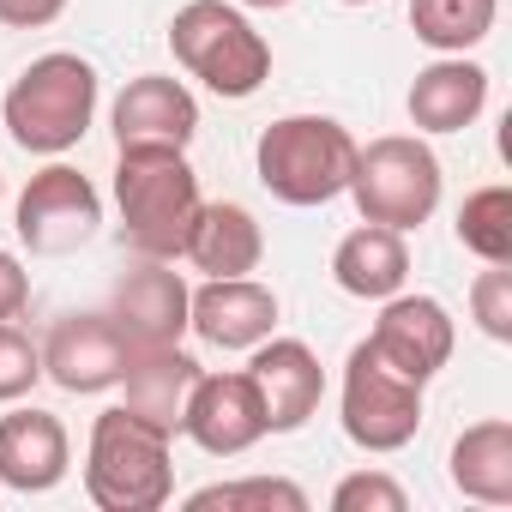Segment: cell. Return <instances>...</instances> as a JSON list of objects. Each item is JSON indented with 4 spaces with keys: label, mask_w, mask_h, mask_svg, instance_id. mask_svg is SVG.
<instances>
[{
    "label": "cell",
    "mask_w": 512,
    "mask_h": 512,
    "mask_svg": "<svg viewBox=\"0 0 512 512\" xmlns=\"http://www.w3.org/2000/svg\"><path fill=\"white\" fill-rule=\"evenodd\" d=\"M97 67L73 49H55V55H37L0 97V121H7L13 145L31 151V157H61L73 151L91 121H97Z\"/></svg>",
    "instance_id": "1"
},
{
    "label": "cell",
    "mask_w": 512,
    "mask_h": 512,
    "mask_svg": "<svg viewBox=\"0 0 512 512\" xmlns=\"http://www.w3.org/2000/svg\"><path fill=\"white\" fill-rule=\"evenodd\" d=\"M199 205L205 199H199V175L187 151H121L115 157L121 241L139 260H181Z\"/></svg>",
    "instance_id": "2"
},
{
    "label": "cell",
    "mask_w": 512,
    "mask_h": 512,
    "mask_svg": "<svg viewBox=\"0 0 512 512\" xmlns=\"http://www.w3.org/2000/svg\"><path fill=\"white\" fill-rule=\"evenodd\" d=\"M169 440L157 422L133 416L127 404L103 410L91 422V446H85V494L97 512H157L175 494V464H169Z\"/></svg>",
    "instance_id": "3"
},
{
    "label": "cell",
    "mask_w": 512,
    "mask_h": 512,
    "mask_svg": "<svg viewBox=\"0 0 512 512\" xmlns=\"http://www.w3.org/2000/svg\"><path fill=\"white\" fill-rule=\"evenodd\" d=\"M169 49L187 79H199L211 97H253L272 79V43L253 31V19L235 0H187L169 19Z\"/></svg>",
    "instance_id": "4"
},
{
    "label": "cell",
    "mask_w": 512,
    "mask_h": 512,
    "mask_svg": "<svg viewBox=\"0 0 512 512\" xmlns=\"http://www.w3.org/2000/svg\"><path fill=\"white\" fill-rule=\"evenodd\" d=\"M356 139L332 115H284L253 145V175L278 205H332L350 187Z\"/></svg>",
    "instance_id": "5"
},
{
    "label": "cell",
    "mask_w": 512,
    "mask_h": 512,
    "mask_svg": "<svg viewBox=\"0 0 512 512\" xmlns=\"http://www.w3.org/2000/svg\"><path fill=\"white\" fill-rule=\"evenodd\" d=\"M440 157L422 133H386L356 145V169H350V199L362 211V223H386L398 235L422 229L440 211Z\"/></svg>",
    "instance_id": "6"
},
{
    "label": "cell",
    "mask_w": 512,
    "mask_h": 512,
    "mask_svg": "<svg viewBox=\"0 0 512 512\" xmlns=\"http://www.w3.org/2000/svg\"><path fill=\"white\" fill-rule=\"evenodd\" d=\"M338 416L350 446L362 452H404L422 434V386L404 380L398 368H386L368 338L350 350L344 362V392H338Z\"/></svg>",
    "instance_id": "7"
},
{
    "label": "cell",
    "mask_w": 512,
    "mask_h": 512,
    "mask_svg": "<svg viewBox=\"0 0 512 512\" xmlns=\"http://www.w3.org/2000/svg\"><path fill=\"white\" fill-rule=\"evenodd\" d=\"M103 223V193L91 187V175H79L73 163H49L25 181L19 205H13V229L31 253L43 260H61V253H79Z\"/></svg>",
    "instance_id": "8"
},
{
    "label": "cell",
    "mask_w": 512,
    "mask_h": 512,
    "mask_svg": "<svg viewBox=\"0 0 512 512\" xmlns=\"http://www.w3.org/2000/svg\"><path fill=\"white\" fill-rule=\"evenodd\" d=\"M181 434L211 452V458H241L266 440V404H260V386L253 374H205L193 380L187 392V410H181Z\"/></svg>",
    "instance_id": "9"
},
{
    "label": "cell",
    "mask_w": 512,
    "mask_h": 512,
    "mask_svg": "<svg viewBox=\"0 0 512 512\" xmlns=\"http://www.w3.org/2000/svg\"><path fill=\"white\" fill-rule=\"evenodd\" d=\"M452 344H458V332H452L446 302L410 296V290L386 296V302H380V320H374V332H368V350H374L386 368H398L404 380H416V386H428V380L452 362Z\"/></svg>",
    "instance_id": "10"
},
{
    "label": "cell",
    "mask_w": 512,
    "mask_h": 512,
    "mask_svg": "<svg viewBox=\"0 0 512 512\" xmlns=\"http://www.w3.org/2000/svg\"><path fill=\"white\" fill-rule=\"evenodd\" d=\"M109 127H115V151H187L199 133V103L181 79L139 73L121 85Z\"/></svg>",
    "instance_id": "11"
},
{
    "label": "cell",
    "mask_w": 512,
    "mask_h": 512,
    "mask_svg": "<svg viewBox=\"0 0 512 512\" xmlns=\"http://www.w3.org/2000/svg\"><path fill=\"white\" fill-rule=\"evenodd\" d=\"M253 386H260V404H266V434H296L308 428V416L320 410L326 398V368L320 356L302 344V338H260L253 344V362H247Z\"/></svg>",
    "instance_id": "12"
},
{
    "label": "cell",
    "mask_w": 512,
    "mask_h": 512,
    "mask_svg": "<svg viewBox=\"0 0 512 512\" xmlns=\"http://www.w3.org/2000/svg\"><path fill=\"white\" fill-rule=\"evenodd\" d=\"M127 368V332L115 314H67L43 338V374L61 392H109Z\"/></svg>",
    "instance_id": "13"
},
{
    "label": "cell",
    "mask_w": 512,
    "mask_h": 512,
    "mask_svg": "<svg viewBox=\"0 0 512 512\" xmlns=\"http://www.w3.org/2000/svg\"><path fill=\"white\" fill-rule=\"evenodd\" d=\"M187 332L211 350H253L278 332V296L260 278H205L187 302Z\"/></svg>",
    "instance_id": "14"
},
{
    "label": "cell",
    "mask_w": 512,
    "mask_h": 512,
    "mask_svg": "<svg viewBox=\"0 0 512 512\" xmlns=\"http://www.w3.org/2000/svg\"><path fill=\"white\" fill-rule=\"evenodd\" d=\"M67 464H73V440H67L61 416H49L37 404H19L0 416V488L49 494L67 482Z\"/></svg>",
    "instance_id": "15"
},
{
    "label": "cell",
    "mask_w": 512,
    "mask_h": 512,
    "mask_svg": "<svg viewBox=\"0 0 512 512\" xmlns=\"http://www.w3.org/2000/svg\"><path fill=\"white\" fill-rule=\"evenodd\" d=\"M187 278L169 266V260H139L121 284H115V326L127 332V344H181L187 332Z\"/></svg>",
    "instance_id": "16"
},
{
    "label": "cell",
    "mask_w": 512,
    "mask_h": 512,
    "mask_svg": "<svg viewBox=\"0 0 512 512\" xmlns=\"http://www.w3.org/2000/svg\"><path fill=\"white\" fill-rule=\"evenodd\" d=\"M199 380V362L181 350V344H127V368H121V404L145 422H157L163 434H181V410H187V392Z\"/></svg>",
    "instance_id": "17"
},
{
    "label": "cell",
    "mask_w": 512,
    "mask_h": 512,
    "mask_svg": "<svg viewBox=\"0 0 512 512\" xmlns=\"http://www.w3.org/2000/svg\"><path fill=\"white\" fill-rule=\"evenodd\" d=\"M181 260L193 272H205V278H247L266 260V229H260V217H253L247 205L211 199V205H199V217L187 229Z\"/></svg>",
    "instance_id": "18"
},
{
    "label": "cell",
    "mask_w": 512,
    "mask_h": 512,
    "mask_svg": "<svg viewBox=\"0 0 512 512\" xmlns=\"http://www.w3.org/2000/svg\"><path fill=\"white\" fill-rule=\"evenodd\" d=\"M404 109H410L416 133H464L488 109V67H476L464 55H440L410 79Z\"/></svg>",
    "instance_id": "19"
},
{
    "label": "cell",
    "mask_w": 512,
    "mask_h": 512,
    "mask_svg": "<svg viewBox=\"0 0 512 512\" xmlns=\"http://www.w3.org/2000/svg\"><path fill=\"white\" fill-rule=\"evenodd\" d=\"M332 284L356 302H386L410 284V247L386 223H356L332 247Z\"/></svg>",
    "instance_id": "20"
},
{
    "label": "cell",
    "mask_w": 512,
    "mask_h": 512,
    "mask_svg": "<svg viewBox=\"0 0 512 512\" xmlns=\"http://www.w3.org/2000/svg\"><path fill=\"white\" fill-rule=\"evenodd\" d=\"M452 488L482 506H512V422L488 416L452 440Z\"/></svg>",
    "instance_id": "21"
},
{
    "label": "cell",
    "mask_w": 512,
    "mask_h": 512,
    "mask_svg": "<svg viewBox=\"0 0 512 512\" xmlns=\"http://www.w3.org/2000/svg\"><path fill=\"white\" fill-rule=\"evenodd\" d=\"M500 0H410V31L434 55H470L494 31Z\"/></svg>",
    "instance_id": "22"
},
{
    "label": "cell",
    "mask_w": 512,
    "mask_h": 512,
    "mask_svg": "<svg viewBox=\"0 0 512 512\" xmlns=\"http://www.w3.org/2000/svg\"><path fill=\"white\" fill-rule=\"evenodd\" d=\"M458 247H470L482 266H512V187H476L458 205Z\"/></svg>",
    "instance_id": "23"
},
{
    "label": "cell",
    "mask_w": 512,
    "mask_h": 512,
    "mask_svg": "<svg viewBox=\"0 0 512 512\" xmlns=\"http://www.w3.org/2000/svg\"><path fill=\"white\" fill-rule=\"evenodd\" d=\"M187 506L193 512H241V506H260V512H272V506H284V512H308V494L296 488V482H284V476H241V482H211V488H199V494H187Z\"/></svg>",
    "instance_id": "24"
},
{
    "label": "cell",
    "mask_w": 512,
    "mask_h": 512,
    "mask_svg": "<svg viewBox=\"0 0 512 512\" xmlns=\"http://www.w3.org/2000/svg\"><path fill=\"white\" fill-rule=\"evenodd\" d=\"M37 380H43V344L25 338L13 320H0V404L31 398Z\"/></svg>",
    "instance_id": "25"
},
{
    "label": "cell",
    "mask_w": 512,
    "mask_h": 512,
    "mask_svg": "<svg viewBox=\"0 0 512 512\" xmlns=\"http://www.w3.org/2000/svg\"><path fill=\"white\" fill-rule=\"evenodd\" d=\"M470 320L494 344H512V272L506 266H482L476 272V284H470Z\"/></svg>",
    "instance_id": "26"
},
{
    "label": "cell",
    "mask_w": 512,
    "mask_h": 512,
    "mask_svg": "<svg viewBox=\"0 0 512 512\" xmlns=\"http://www.w3.org/2000/svg\"><path fill=\"white\" fill-rule=\"evenodd\" d=\"M410 494L386 476V470H356L332 488V512H404Z\"/></svg>",
    "instance_id": "27"
},
{
    "label": "cell",
    "mask_w": 512,
    "mask_h": 512,
    "mask_svg": "<svg viewBox=\"0 0 512 512\" xmlns=\"http://www.w3.org/2000/svg\"><path fill=\"white\" fill-rule=\"evenodd\" d=\"M31 308V272L13 247H0V320H19Z\"/></svg>",
    "instance_id": "28"
},
{
    "label": "cell",
    "mask_w": 512,
    "mask_h": 512,
    "mask_svg": "<svg viewBox=\"0 0 512 512\" xmlns=\"http://www.w3.org/2000/svg\"><path fill=\"white\" fill-rule=\"evenodd\" d=\"M67 13V0H0V25L13 31H43Z\"/></svg>",
    "instance_id": "29"
},
{
    "label": "cell",
    "mask_w": 512,
    "mask_h": 512,
    "mask_svg": "<svg viewBox=\"0 0 512 512\" xmlns=\"http://www.w3.org/2000/svg\"><path fill=\"white\" fill-rule=\"evenodd\" d=\"M235 7H253V13H278V7H290V0H235Z\"/></svg>",
    "instance_id": "30"
},
{
    "label": "cell",
    "mask_w": 512,
    "mask_h": 512,
    "mask_svg": "<svg viewBox=\"0 0 512 512\" xmlns=\"http://www.w3.org/2000/svg\"><path fill=\"white\" fill-rule=\"evenodd\" d=\"M0 199H7V175H0Z\"/></svg>",
    "instance_id": "31"
},
{
    "label": "cell",
    "mask_w": 512,
    "mask_h": 512,
    "mask_svg": "<svg viewBox=\"0 0 512 512\" xmlns=\"http://www.w3.org/2000/svg\"><path fill=\"white\" fill-rule=\"evenodd\" d=\"M344 7H368V0H344Z\"/></svg>",
    "instance_id": "32"
}]
</instances>
